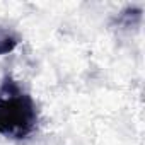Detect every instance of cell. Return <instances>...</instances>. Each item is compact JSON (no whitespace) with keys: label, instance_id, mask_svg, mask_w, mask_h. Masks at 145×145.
Returning a JSON list of instances; mask_svg holds the SVG:
<instances>
[{"label":"cell","instance_id":"obj_2","mask_svg":"<svg viewBox=\"0 0 145 145\" xmlns=\"http://www.w3.org/2000/svg\"><path fill=\"white\" fill-rule=\"evenodd\" d=\"M17 38L9 31H0V55H5L17 46Z\"/></svg>","mask_w":145,"mask_h":145},{"label":"cell","instance_id":"obj_1","mask_svg":"<svg viewBox=\"0 0 145 145\" xmlns=\"http://www.w3.org/2000/svg\"><path fill=\"white\" fill-rule=\"evenodd\" d=\"M38 125L34 101L17 82L5 77L0 86V135L16 140L29 137Z\"/></svg>","mask_w":145,"mask_h":145}]
</instances>
